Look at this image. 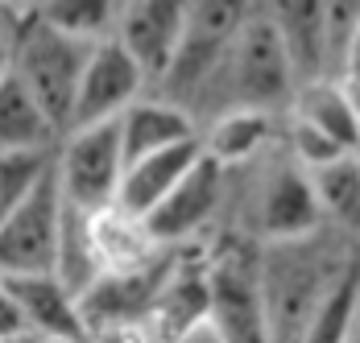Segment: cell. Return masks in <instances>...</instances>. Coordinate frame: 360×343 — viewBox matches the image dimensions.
<instances>
[{
    "label": "cell",
    "mask_w": 360,
    "mask_h": 343,
    "mask_svg": "<svg viewBox=\"0 0 360 343\" xmlns=\"http://www.w3.org/2000/svg\"><path fill=\"white\" fill-rule=\"evenodd\" d=\"M294 91H298V79H294L282 37L274 30V17L245 13L216 79L203 87L199 100L212 96L219 103V112H265L269 116V108L294 100Z\"/></svg>",
    "instance_id": "1"
},
{
    "label": "cell",
    "mask_w": 360,
    "mask_h": 343,
    "mask_svg": "<svg viewBox=\"0 0 360 343\" xmlns=\"http://www.w3.org/2000/svg\"><path fill=\"white\" fill-rule=\"evenodd\" d=\"M344 273H348V265H335L315 244V236L269 244L261 257V269H257L269 343H302V331L311 327L315 310L323 306L331 285Z\"/></svg>",
    "instance_id": "2"
},
{
    "label": "cell",
    "mask_w": 360,
    "mask_h": 343,
    "mask_svg": "<svg viewBox=\"0 0 360 343\" xmlns=\"http://www.w3.org/2000/svg\"><path fill=\"white\" fill-rule=\"evenodd\" d=\"M91 50H96V41H79V37L50 30L37 17V4L13 30V75L34 96V103L41 108V116L50 120V129L58 137L71 124L75 91H79V79H83Z\"/></svg>",
    "instance_id": "3"
},
{
    "label": "cell",
    "mask_w": 360,
    "mask_h": 343,
    "mask_svg": "<svg viewBox=\"0 0 360 343\" xmlns=\"http://www.w3.org/2000/svg\"><path fill=\"white\" fill-rule=\"evenodd\" d=\"M54 178H58L63 203H71L75 211L83 215L112 211L124 178V149H120L116 120L63 133V145L54 153Z\"/></svg>",
    "instance_id": "4"
},
{
    "label": "cell",
    "mask_w": 360,
    "mask_h": 343,
    "mask_svg": "<svg viewBox=\"0 0 360 343\" xmlns=\"http://www.w3.org/2000/svg\"><path fill=\"white\" fill-rule=\"evenodd\" d=\"M245 21V4H224V0H203V4H186V25L182 41L174 50V63L166 70V79L158 83L166 96L162 100L179 103L182 112L191 100L203 96V87L216 79L219 63L232 46V37Z\"/></svg>",
    "instance_id": "5"
},
{
    "label": "cell",
    "mask_w": 360,
    "mask_h": 343,
    "mask_svg": "<svg viewBox=\"0 0 360 343\" xmlns=\"http://www.w3.org/2000/svg\"><path fill=\"white\" fill-rule=\"evenodd\" d=\"M58 219L63 195L54 162L34 195L0 224V277H41L54 273V248H58Z\"/></svg>",
    "instance_id": "6"
},
{
    "label": "cell",
    "mask_w": 360,
    "mask_h": 343,
    "mask_svg": "<svg viewBox=\"0 0 360 343\" xmlns=\"http://www.w3.org/2000/svg\"><path fill=\"white\" fill-rule=\"evenodd\" d=\"M145 96V75L137 70V63L116 46V41H96L79 91H75V108H71V129H87V124H108L120 120V112H129L133 103Z\"/></svg>",
    "instance_id": "7"
},
{
    "label": "cell",
    "mask_w": 360,
    "mask_h": 343,
    "mask_svg": "<svg viewBox=\"0 0 360 343\" xmlns=\"http://www.w3.org/2000/svg\"><path fill=\"white\" fill-rule=\"evenodd\" d=\"M182 25H186V4H174V0H133V4H120L112 41L137 63L145 83H162L182 41Z\"/></svg>",
    "instance_id": "8"
},
{
    "label": "cell",
    "mask_w": 360,
    "mask_h": 343,
    "mask_svg": "<svg viewBox=\"0 0 360 343\" xmlns=\"http://www.w3.org/2000/svg\"><path fill=\"white\" fill-rule=\"evenodd\" d=\"M207 323L219 343H269L257 269L228 257L207 269Z\"/></svg>",
    "instance_id": "9"
},
{
    "label": "cell",
    "mask_w": 360,
    "mask_h": 343,
    "mask_svg": "<svg viewBox=\"0 0 360 343\" xmlns=\"http://www.w3.org/2000/svg\"><path fill=\"white\" fill-rule=\"evenodd\" d=\"M166 265H141V269H124V273H100L91 281V290L79 298V318L83 331H108V327H137L149 318V310L162 294Z\"/></svg>",
    "instance_id": "10"
},
{
    "label": "cell",
    "mask_w": 360,
    "mask_h": 343,
    "mask_svg": "<svg viewBox=\"0 0 360 343\" xmlns=\"http://www.w3.org/2000/svg\"><path fill=\"white\" fill-rule=\"evenodd\" d=\"M219 195H224V170L212 157H199L191 166V174L141 219V228L149 232V240L158 244V248L162 244H179L186 236H195L216 215Z\"/></svg>",
    "instance_id": "11"
},
{
    "label": "cell",
    "mask_w": 360,
    "mask_h": 343,
    "mask_svg": "<svg viewBox=\"0 0 360 343\" xmlns=\"http://www.w3.org/2000/svg\"><path fill=\"white\" fill-rule=\"evenodd\" d=\"M319 228H323V215L307 170H298L294 162L274 166L261 186V236L269 244H290L319 236Z\"/></svg>",
    "instance_id": "12"
},
{
    "label": "cell",
    "mask_w": 360,
    "mask_h": 343,
    "mask_svg": "<svg viewBox=\"0 0 360 343\" xmlns=\"http://www.w3.org/2000/svg\"><path fill=\"white\" fill-rule=\"evenodd\" d=\"M13 306L21 314L25 331L41 343H67V339H87L83 318H79V302L58 285L54 273L41 277H0Z\"/></svg>",
    "instance_id": "13"
},
{
    "label": "cell",
    "mask_w": 360,
    "mask_h": 343,
    "mask_svg": "<svg viewBox=\"0 0 360 343\" xmlns=\"http://www.w3.org/2000/svg\"><path fill=\"white\" fill-rule=\"evenodd\" d=\"M199 157H203V145L195 137V141H182V145H170V149H162V153H149V157L129 162L112 211H120V215H129V219L141 224L145 215L191 174V166H195Z\"/></svg>",
    "instance_id": "14"
},
{
    "label": "cell",
    "mask_w": 360,
    "mask_h": 343,
    "mask_svg": "<svg viewBox=\"0 0 360 343\" xmlns=\"http://www.w3.org/2000/svg\"><path fill=\"white\" fill-rule=\"evenodd\" d=\"M120 129V149H124V166L137 162V157H149V153H162L170 145H182V141H195V116L182 112L179 103L162 100V96H141L129 112H120L116 120Z\"/></svg>",
    "instance_id": "15"
},
{
    "label": "cell",
    "mask_w": 360,
    "mask_h": 343,
    "mask_svg": "<svg viewBox=\"0 0 360 343\" xmlns=\"http://www.w3.org/2000/svg\"><path fill=\"white\" fill-rule=\"evenodd\" d=\"M269 17H274V30H278L282 46H286V58H290V67H294L298 87L327 79V67H323V4H319V0H290V4H274Z\"/></svg>",
    "instance_id": "16"
},
{
    "label": "cell",
    "mask_w": 360,
    "mask_h": 343,
    "mask_svg": "<svg viewBox=\"0 0 360 343\" xmlns=\"http://www.w3.org/2000/svg\"><path fill=\"white\" fill-rule=\"evenodd\" d=\"M290 120L315 129L319 137H327L335 149L344 153H360V137H356V116H352V100L344 83H302L290 100Z\"/></svg>",
    "instance_id": "17"
},
{
    "label": "cell",
    "mask_w": 360,
    "mask_h": 343,
    "mask_svg": "<svg viewBox=\"0 0 360 343\" xmlns=\"http://www.w3.org/2000/svg\"><path fill=\"white\" fill-rule=\"evenodd\" d=\"M104 273L100 257H96V236H91V215L75 211L63 203V219H58V248H54V277L58 285L71 294L75 302L91 290V281Z\"/></svg>",
    "instance_id": "18"
},
{
    "label": "cell",
    "mask_w": 360,
    "mask_h": 343,
    "mask_svg": "<svg viewBox=\"0 0 360 343\" xmlns=\"http://www.w3.org/2000/svg\"><path fill=\"white\" fill-rule=\"evenodd\" d=\"M58 137L50 129V120L41 116L34 96L21 87V79L8 70V79L0 83V153H30V149H50V141Z\"/></svg>",
    "instance_id": "19"
},
{
    "label": "cell",
    "mask_w": 360,
    "mask_h": 343,
    "mask_svg": "<svg viewBox=\"0 0 360 343\" xmlns=\"http://www.w3.org/2000/svg\"><path fill=\"white\" fill-rule=\"evenodd\" d=\"M269 133H274V120L265 112H219L207 137H199V145H203V157H212L219 170H228V166L249 162L269 141Z\"/></svg>",
    "instance_id": "20"
},
{
    "label": "cell",
    "mask_w": 360,
    "mask_h": 343,
    "mask_svg": "<svg viewBox=\"0 0 360 343\" xmlns=\"http://www.w3.org/2000/svg\"><path fill=\"white\" fill-rule=\"evenodd\" d=\"M311 178V190H315V203L319 215L340 224L344 232H360V166L356 153L348 157H335L319 170H307Z\"/></svg>",
    "instance_id": "21"
},
{
    "label": "cell",
    "mask_w": 360,
    "mask_h": 343,
    "mask_svg": "<svg viewBox=\"0 0 360 343\" xmlns=\"http://www.w3.org/2000/svg\"><path fill=\"white\" fill-rule=\"evenodd\" d=\"M116 13L120 4L112 0H54V4H37V17L67 37L79 41H108L116 30Z\"/></svg>",
    "instance_id": "22"
},
{
    "label": "cell",
    "mask_w": 360,
    "mask_h": 343,
    "mask_svg": "<svg viewBox=\"0 0 360 343\" xmlns=\"http://www.w3.org/2000/svg\"><path fill=\"white\" fill-rule=\"evenodd\" d=\"M356 285L360 269L348 265V273L331 285L323 306L315 310L311 327L302 331V343H352V318H356Z\"/></svg>",
    "instance_id": "23"
},
{
    "label": "cell",
    "mask_w": 360,
    "mask_h": 343,
    "mask_svg": "<svg viewBox=\"0 0 360 343\" xmlns=\"http://www.w3.org/2000/svg\"><path fill=\"white\" fill-rule=\"evenodd\" d=\"M54 149H30V153H0V224L25 203L50 174Z\"/></svg>",
    "instance_id": "24"
},
{
    "label": "cell",
    "mask_w": 360,
    "mask_h": 343,
    "mask_svg": "<svg viewBox=\"0 0 360 343\" xmlns=\"http://www.w3.org/2000/svg\"><path fill=\"white\" fill-rule=\"evenodd\" d=\"M356 25H360V4H348V0L323 4V67L331 83H340V75H344V58H348Z\"/></svg>",
    "instance_id": "25"
},
{
    "label": "cell",
    "mask_w": 360,
    "mask_h": 343,
    "mask_svg": "<svg viewBox=\"0 0 360 343\" xmlns=\"http://www.w3.org/2000/svg\"><path fill=\"white\" fill-rule=\"evenodd\" d=\"M290 153H294V166L298 170H319V166L335 162V157H348L344 149H335L327 137H319L315 129H307L298 120H290Z\"/></svg>",
    "instance_id": "26"
},
{
    "label": "cell",
    "mask_w": 360,
    "mask_h": 343,
    "mask_svg": "<svg viewBox=\"0 0 360 343\" xmlns=\"http://www.w3.org/2000/svg\"><path fill=\"white\" fill-rule=\"evenodd\" d=\"M8 335H30V331H25L21 314H17L13 298H8V290H4V281H0V339H8Z\"/></svg>",
    "instance_id": "27"
},
{
    "label": "cell",
    "mask_w": 360,
    "mask_h": 343,
    "mask_svg": "<svg viewBox=\"0 0 360 343\" xmlns=\"http://www.w3.org/2000/svg\"><path fill=\"white\" fill-rule=\"evenodd\" d=\"M344 87H360V25L352 34V46H348V58H344V75H340Z\"/></svg>",
    "instance_id": "28"
},
{
    "label": "cell",
    "mask_w": 360,
    "mask_h": 343,
    "mask_svg": "<svg viewBox=\"0 0 360 343\" xmlns=\"http://www.w3.org/2000/svg\"><path fill=\"white\" fill-rule=\"evenodd\" d=\"M8 70H13V34L0 25V83L8 79Z\"/></svg>",
    "instance_id": "29"
},
{
    "label": "cell",
    "mask_w": 360,
    "mask_h": 343,
    "mask_svg": "<svg viewBox=\"0 0 360 343\" xmlns=\"http://www.w3.org/2000/svg\"><path fill=\"white\" fill-rule=\"evenodd\" d=\"M348 100H352V116H356V137H360V87H348Z\"/></svg>",
    "instance_id": "30"
},
{
    "label": "cell",
    "mask_w": 360,
    "mask_h": 343,
    "mask_svg": "<svg viewBox=\"0 0 360 343\" xmlns=\"http://www.w3.org/2000/svg\"><path fill=\"white\" fill-rule=\"evenodd\" d=\"M352 339L360 343V285H356V318H352Z\"/></svg>",
    "instance_id": "31"
},
{
    "label": "cell",
    "mask_w": 360,
    "mask_h": 343,
    "mask_svg": "<svg viewBox=\"0 0 360 343\" xmlns=\"http://www.w3.org/2000/svg\"><path fill=\"white\" fill-rule=\"evenodd\" d=\"M0 343H41V339H34V335H8V339H0Z\"/></svg>",
    "instance_id": "32"
},
{
    "label": "cell",
    "mask_w": 360,
    "mask_h": 343,
    "mask_svg": "<svg viewBox=\"0 0 360 343\" xmlns=\"http://www.w3.org/2000/svg\"><path fill=\"white\" fill-rule=\"evenodd\" d=\"M67 343H87V339H67Z\"/></svg>",
    "instance_id": "33"
},
{
    "label": "cell",
    "mask_w": 360,
    "mask_h": 343,
    "mask_svg": "<svg viewBox=\"0 0 360 343\" xmlns=\"http://www.w3.org/2000/svg\"><path fill=\"white\" fill-rule=\"evenodd\" d=\"M356 166H360V153H356Z\"/></svg>",
    "instance_id": "34"
}]
</instances>
